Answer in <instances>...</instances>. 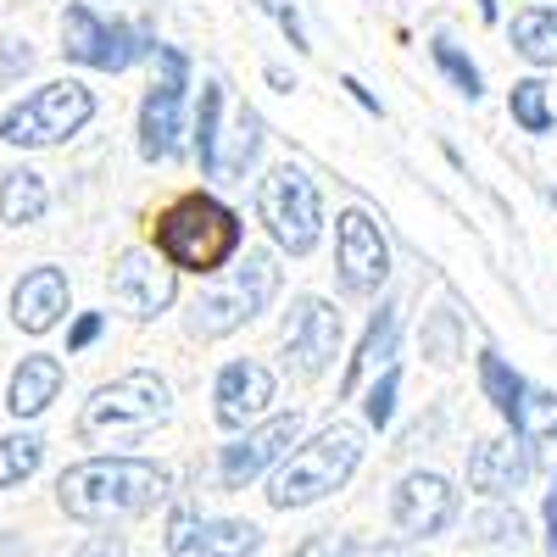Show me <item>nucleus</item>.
I'll use <instances>...</instances> for the list:
<instances>
[{
	"label": "nucleus",
	"instance_id": "nucleus-6",
	"mask_svg": "<svg viewBox=\"0 0 557 557\" xmlns=\"http://www.w3.org/2000/svg\"><path fill=\"white\" fill-rule=\"evenodd\" d=\"M89 117H96V96L78 78H57V84H39L28 101H17L0 117V139L7 146H62Z\"/></svg>",
	"mask_w": 557,
	"mask_h": 557
},
{
	"label": "nucleus",
	"instance_id": "nucleus-19",
	"mask_svg": "<svg viewBox=\"0 0 557 557\" xmlns=\"http://www.w3.org/2000/svg\"><path fill=\"white\" fill-rule=\"evenodd\" d=\"M513 51L535 67H557V7H530L513 17Z\"/></svg>",
	"mask_w": 557,
	"mask_h": 557
},
{
	"label": "nucleus",
	"instance_id": "nucleus-24",
	"mask_svg": "<svg viewBox=\"0 0 557 557\" xmlns=\"http://www.w3.org/2000/svg\"><path fill=\"white\" fill-rule=\"evenodd\" d=\"M45 462V441L39 435H0V491L23 485Z\"/></svg>",
	"mask_w": 557,
	"mask_h": 557
},
{
	"label": "nucleus",
	"instance_id": "nucleus-30",
	"mask_svg": "<svg viewBox=\"0 0 557 557\" xmlns=\"http://www.w3.org/2000/svg\"><path fill=\"white\" fill-rule=\"evenodd\" d=\"M196 535H201V519H196V507H178V513L168 519V552L173 557H184L196 546Z\"/></svg>",
	"mask_w": 557,
	"mask_h": 557
},
{
	"label": "nucleus",
	"instance_id": "nucleus-33",
	"mask_svg": "<svg viewBox=\"0 0 557 557\" xmlns=\"http://www.w3.org/2000/svg\"><path fill=\"white\" fill-rule=\"evenodd\" d=\"M34 67V51L23 39H0V78H17V73H28Z\"/></svg>",
	"mask_w": 557,
	"mask_h": 557
},
{
	"label": "nucleus",
	"instance_id": "nucleus-34",
	"mask_svg": "<svg viewBox=\"0 0 557 557\" xmlns=\"http://www.w3.org/2000/svg\"><path fill=\"white\" fill-rule=\"evenodd\" d=\"M101 330H107V318H101V312H84V318L73 323V335H67V351L96 346V341H101Z\"/></svg>",
	"mask_w": 557,
	"mask_h": 557
},
{
	"label": "nucleus",
	"instance_id": "nucleus-20",
	"mask_svg": "<svg viewBox=\"0 0 557 557\" xmlns=\"http://www.w3.org/2000/svg\"><path fill=\"white\" fill-rule=\"evenodd\" d=\"M45 201H51V190H45V178L28 173V168H12L7 178H0V218L7 223H39L45 218Z\"/></svg>",
	"mask_w": 557,
	"mask_h": 557
},
{
	"label": "nucleus",
	"instance_id": "nucleus-16",
	"mask_svg": "<svg viewBox=\"0 0 557 557\" xmlns=\"http://www.w3.org/2000/svg\"><path fill=\"white\" fill-rule=\"evenodd\" d=\"M530 474H535V451H530L519 435L480 441L474 457H469V485H474L480 496H513Z\"/></svg>",
	"mask_w": 557,
	"mask_h": 557
},
{
	"label": "nucleus",
	"instance_id": "nucleus-8",
	"mask_svg": "<svg viewBox=\"0 0 557 557\" xmlns=\"http://www.w3.org/2000/svg\"><path fill=\"white\" fill-rule=\"evenodd\" d=\"M146 51H157L146 28H128V23H107L96 7H67L62 12V57L78 67H96V73H123L128 62H139Z\"/></svg>",
	"mask_w": 557,
	"mask_h": 557
},
{
	"label": "nucleus",
	"instance_id": "nucleus-25",
	"mask_svg": "<svg viewBox=\"0 0 557 557\" xmlns=\"http://www.w3.org/2000/svg\"><path fill=\"white\" fill-rule=\"evenodd\" d=\"M480 385H485V396L496 401V412L507 418V424H513V412H519V401H524V380H519L502 357L485 351V357H480Z\"/></svg>",
	"mask_w": 557,
	"mask_h": 557
},
{
	"label": "nucleus",
	"instance_id": "nucleus-21",
	"mask_svg": "<svg viewBox=\"0 0 557 557\" xmlns=\"http://www.w3.org/2000/svg\"><path fill=\"white\" fill-rule=\"evenodd\" d=\"M396 301H385L380 312H374V323H368V335H362V346H357V357H351V368H346V380H341V391H357V380L368 374V368H380L385 357H391V346H396Z\"/></svg>",
	"mask_w": 557,
	"mask_h": 557
},
{
	"label": "nucleus",
	"instance_id": "nucleus-32",
	"mask_svg": "<svg viewBox=\"0 0 557 557\" xmlns=\"http://www.w3.org/2000/svg\"><path fill=\"white\" fill-rule=\"evenodd\" d=\"M362 546L351 541V535H312V541H301L296 546V557H357Z\"/></svg>",
	"mask_w": 557,
	"mask_h": 557
},
{
	"label": "nucleus",
	"instance_id": "nucleus-7",
	"mask_svg": "<svg viewBox=\"0 0 557 557\" xmlns=\"http://www.w3.org/2000/svg\"><path fill=\"white\" fill-rule=\"evenodd\" d=\"M168 407H173L168 380H157L151 368H134V374H123V380H112L89 396V407L78 418V435L107 441V435H123V430H146V424H162Z\"/></svg>",
	"mask_w": 557,
	"mask_h": 557
},
{
	"label": "nucleus",
	"instance_id": "nucleus-23",
	"mask_svg": "<svg viewBox=\"0 0 557 557\" xmlns=\"http://www.w3.org/2000/svg\"><path fill=\"white\" fill-rule=\"evenodd\" d=\"M513 435L535 451V446H546V451H557V396H530L524 391V401H519V412H513Z\"/></svg>",
	"mask_w": 557,
	"mask_h": 557
},
{
	"label": "nucleus",
	"instance_id": "nucleus-4",
	"mask_svg": "<svg viewBox=\"0 0 557 557\" xmlns=\"http://www.w3.org/2000/svg\"><path fill=\"white\" fill-rule=\"evenodd\" d=\"M278 296V268L268 251H246L240 268H228L212 290H201L196 312H190V335L201 341H223L240 323H251L257 312H268V301Z\"/></svg>",
	"mask_w": 557,
	"mask_h": 557
},
{
	"label": "nucleus",
	"instance_id": "nucleus-29",
	"mask_svg": "<svg viewBox=\"0 0 557 557\" xmlns=\"http://www.w3.org/2000/svg\"><path fill=\"white\" fill-rule=\"evenodd\" d=\"M396 385H401V374H396V368H385L380 385L368 391V424H374V430L391 424V412H396Z\"/></svg>",
	"mask_w": 557,
	"mask_h": 557
},
{
	"label": "nucleus",
	"instance_id": "nucleus-37",
	"mask_svg": "<svg viewBox=\"0 0 557 557\" xmlns=\"http://www.w3.org/2000/svg\"><path fill=\"white\" fill-rule=\"evenodd\" d=\"M357 557H424V552H401V546H362Z\"/></svg>",
	"mask_w": 557,
	"mask_h": 557
},
{
	"label": "nucleus",
	"instance_id": "nucleus-17",
	"mask_svg": "<svg viewBox=\"0 0 557 557\" xmlns=\"http://www.w3.org/2000/svg\"><path fill=\"white\" fill-rule=\"evenodd\" d=\"M62 312H67V273H62V268H34V273L17 278V290H12V318H17L23 335L57 330Z\"/></svg>",
	"mask_w": 557,
	"mask_h": 557
},
{
	"label": "nucleus",
	"instance_id": "nucleus-31",
	"mask_svg": "<svg viewBox=\"0 0 557 557\" xmlns=\"http://www.w3.org/2000/svg\"><path fill=\"white\" fill-rule=\"evenodd\" d=\"M519 535H524L519 513H480L474 519V541H519Z\"/></svg>",
	"mask_w": 557,
	"mask_h": 557
},
{
	"label": "nucleus",
	"instance_id": "nucleus-26",
	"mask_svg": "<svg viewBox=\"0 0 557 557\" xmlns=\"http://www.w3.org/2000/svg\"><path fill=\"white\" fill-rule=\"evenodd\" d=\"M507 107H513V123L530 128V134H546V128H552V107H546V84H541V78H519V84H513V101H507Z\"/></svg>",
	"mask_w": 557,
	"mask_h": 557
},
{
	"label": "nucleus",
	"instance_id": "nucleus-14",
	"mask_svg": "<svg viewBox=\"0 0 557 557\" xmlns=\"http://www.w3.org/2000/svg\"><path fill=\"white\" fill-rule=\"evenodd\" d=\"M173 290H178V278L162 257L151 251H123L117 268H112V301L134 318H157L173 307Z\"/></svg>",
	"mask_w": 557,
	"mask_h": 557
},
{
	"label": "nucleus",
	"instance_id": "nucleus-9",
	"mask_svg": "<svg viewBox=\"0 0 557 557\" xmlns=\"http://www.w3.org/2000/svg\"><path fill=\"white\" fill-rule=\"evenodd\" d=\"M157 62H162V78L151 84L146 107H139V157L146 162L178 157V134H184L178 112H184V78H190V62L173 45H157Z\"/></svg>",
	"mask_w": 557,
	"mask_h": 557
},
{
	"label": "nucleus",
	"instance_id": "nucleus-11",
	"mask_svg": "<svg viewBox=\"0 0 557 557\" xmlns=\"http://www.w3.org/2000/svg\"><path fill=\"white\" fill-rule=\"evenodd\" d=\"M335 268H341V285L351 296H374L391 273V246L380 235V223L357 207L335 218Z\"/></svg>",
	"mask_w": 557,
	"mask_h": 557
},
{
	"label": "nucleus",
	"instance_id": "nucleus-2",
	"mask_svg": "<svg viewBox=\"0 0 557 557\" xmlns=\"http://www.w3.org/2000/svg\"><path fill=\"white\" fill-rule=\"evenodd\" d=\"M362 462V430L357 424H330L318 430L307 446H296L285 462H278V474L268 480V502L278 513H290V507H312L323 496H335Z\"/></svg>",
	"mask_w": 557,
	"mask_h": 557
},
{
	"label": "nucleus",
	"instance_id": "nucleus-27",
	"mask_svg": "<svg viewBox=\"0 0 557 557\" xmlns=\"http://www.w3.org/2000/svg\"><path fill=\"white\" fill-rule=\"evenodd\" d=\"M218 117H223V84H207V89H201V117H196L201 173H212V157H218Z\"/></svg>",
	"mask_w": 557,
	"mask_h": 557
},
{
	"label": "nucleus",
	"instance_id": "nucleus-15",
	"mask_svg": "<svg viewBox=\"0 0 557 557\" xmlns=\"http://www.w3.org/2000/svg\"><path fill=\"white\" fill-rule=\"evenodd\" d=\"M212 412H218V424L223 430H246L251 418H262L268 407H273V374L262 362H228L223 374H218V385H212Z\"/></svg>",
	"mask_w": 557,
	"mask_h": 557
},
{
	"label": "nucleus",
	"instance_id": "nucleus-38",
	"mask_svg": "<svg viewBox=\"0 0 557 557\" xmlns=\"http://www.w3.org/2000/svg\"><path fill=\"white\" fill-rule=\"evenodd\" d=\"M480 12H485V17H496V0H480Z\"/></svg>",
	"mask_w": 557,
	"mask_h": 557
},
{
	"label": "nucleus",
	"instance_id": "nucleus-13",
	"mask_svg": "<svg viewBox=\"0 0 557 557\" xmlns=\"http://www.w3.org/2000/svg\"><path fill=\"white\" fill-rule=\"evenodd\" d=\"M296 435H301V412H278V418H268V424H257V430H246V441H235V446H223V457H218V480L228 485V491H240L246 480H257L268 462H278L290 446H296Z\"/></svg>",
	"mask_w": 557,
	"mask_h": 557
},
{
	"label": "nucleus",
	"instance_id": "nucleus-28",
	"mask_svg": "<svg viewBox=\"0 0 557 557\" xmlns=\"http://www.w3.org/2000/svg\"><path fill=\"white\" fill-rule=\"evenodd\" d=\"M435 67H441V73H446V78H451V84H457V89H462V96H469V101L480 96V67H474L469 57H462L451 39H435Z\"/></svg>",
	"mask_w": 557,
	"mask_h": 557
},
{
	"label": "nucleus",
	"instance_id": "nucleus-3",
	"mask_svg": "<svg viewBox=\"0 0 557 557\" xmlns=\"http://www.w3.org/2000/svg\"><path fill=\"white\" fill-rule=\"evenodd\" d=\"M240 251V218L212 196H184L157 218V257L178 273H218Z\"/></svg>",
	"mask_w": 557,
	"mask_h": 557
},
{
	"label": "nucleus",
	"instance_id": "nucleus-12",
	"mask_svg": "<svg viewBox=\"0 0 557 557\" xmlns=\"http://www.w3.org/2000/svg\"><path fill=\"white\" fill-rule=\"evenodd\" d=\"M391 519H396V530L412 535V541L446 535L451 519H457V491H451V480H441V474H407V480L396 485V496H391Z\"/></svg>",
	"mask_w": 557,
	"mask_h": 557
},
{
	"label": "nucleus",
	"instance_id": "nucleus-18",
	"mask_svg": "<svg viewBox=\"0 0 557 557\" xmlns=\"http://www.w3.org/2000/svg\"><path fill=\"white\" fill-rule=\"evenodd\" d=\"M57 396H62V357H45V351L23 357V368L12 374V396H7V407H12L17 418H39Z\"/></svg>",
	"mask_w": 557,
	"mask_h": 557
},
{
	"label": "nucleus",
	"instance_id": "nucleus-5",
	"mask_svg": "<svg viewBox=\"0 0 557 557\" xmlns=\"http://www.w3.org/2000/svg\"><path fill=\"white\" fill-rule=\"evenodd\" d=\"M257 212L268 223V235L278 251L307 257L318 246V228H323V207H318V184L296 168V162H278L262 173L257 184Z\"/></svg>",
	"mask_w": 557,
	"mask_h": 557
},
{
	"label": "nucleus",
	"instance_id": "nucleus-10",
	"mask_svg": "<svg viewBox=\"0 0 557 557\" xmlns=\"http://www.w3.org/2000/svg\"><path fill=\"white\" fill-rule=\"evenodd\" d=\"M341 335H346V323H341V312L323 301V296H296V301H290V318H285V357L296 362L301 380H318L323 368L341 357Z\"/></svg>",
	"mask_w": 557,
	"mask_h": 557
},
{
	"label": "nucleus",
	"instance_id": "nucleus-35",
	"mask_svg": "<svg viewBox=\"0 0 557 557\" xmlns=\"http://www.w3.org/2000/svg\"><path fill=\"white\" fill-rule=\"evenodd\" d=\"M262 7H268L278 23H285V34H290L296 51H307V34H301V23H296V7H285V0H262Z\"/></svg>",
	"mask_w": 557,
	"mask_h": 557
},
{
	"label": "nucleus",
	"instance_id": "nucleus-1",
	"mask_svg": "<svg viewBox=\"0 0 557 557\" xmlns=\"http://www.w3.org/2000/svg\"><path fill=\"white\" fill-rule=\"evenodd\" d=\"M168 496V469L146 457H89L57 480L62 513L78 524H117L134 513H151Z\"/></svg>",
	"mask_w": 557,
	"mask_h": 557
},
{
	"label": "nucleus",
	"instance_id": "nucleus-22",
	"mask_svg": "<svg viewBox=\"0 0 557 557\" xmlns=\"http://www.w3.org/2000/svg\"><path fill=\"white\" fill-rule=\"evenodd\" d=\"M262 552V530L257 524H240V519H218L196 535L190 557H257Z\"/></svg>",
	"mask_w": 557,
	"mask_h": 557
},
{
	"label": "nucleus",
	"instance_id": "nucleus-36",
	"mask_svg": "<svg viewBox=\"0 0 557 557\" xmlns=\"http://www.w3.org/2000/svg\"><path fill=\"white\" fill-rule=\"evenodd\" d=\"M78 557H123V541H112V535H96V541H89Z\"/></svg>",
	"mask_w": 557,
	"mask_h": 557
}]
</instances>
